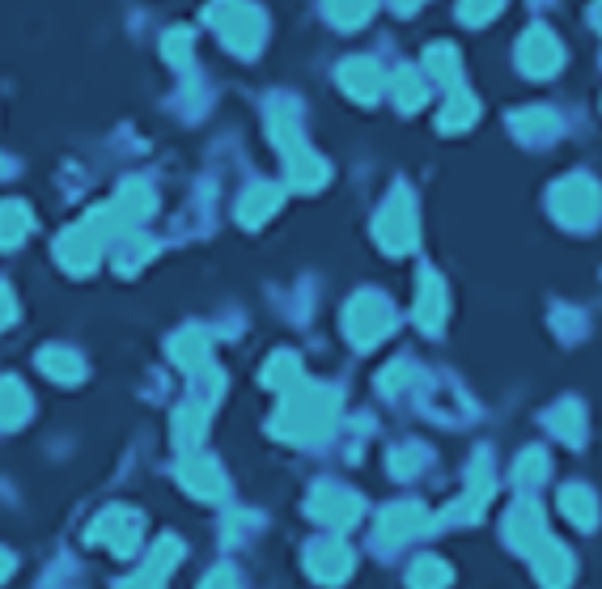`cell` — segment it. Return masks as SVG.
<instances>
[{
	"instance_id": "obj_1",
	"label": "cell",
	"mask_w": 602,
	"mask_h": 589,
	"mask_svg": "<svg viewBox=\"0 0 602 589\" xmlns=\"http://www.w3.org/2000/svg\"><path fill=\"white\" fill-rule=\"evenodd\" d=\"M339 399L336 390H323V386H293V395L285 399L280 416H276V433L289 437V441H323L331 425H336Z\"/></svg>"
},
{
	"instance_id": "obj_2",
	"label": "cell",
	"mask_w": 602,
	"mask_h": 589,
	"mask_svg": "<svg viewBox=\"0 0 602 589\" xmlns=\"http://www.w3.org/2000/svg\"><path fill=\"white\" fill-rule=\"evenodd\" d=\"M548 204H552V216L560 225L585 230V225H594L602 216V187L590 174H569V179H560L552 187Z\"/></svg>"
},
{
	"instance_id": "obj_3",
	"label": "cell",
	"mask_w": 602,
	"mask_h": 589,
	"mask_svg": "<svg viewBox=\"0 0 602 589\" xmlns=\"http://www.w3.org/2000/svg\"><path fill=\"white\" fill-rule=\"evenodd\" d=\"M390 327H395V309H390L386 297H378V293H361V297L348 302L344 331H348V339H353L357 348H374Z\"/></svg>"
},
{
	"instance_id": "obj_4",
	"label": "cell",
	"mask_w": 602,
	"mask_h": 589,
	"mask_svg": "<svg viewBox=\"0 0 602 589\" xmlns=\"http://www.w3.org/2000/svg\"><path fill=\"white\" fill-rule=\"evenodd\" d=\"M378 242L390 255H404L416 246V204H411L408 187H395V195H386L382 213H378Z\"/></svg>"
},
{
	"instance_id": "obj_5",
	"label": "cell",
	"mask_w": 602,
	"mask_h": 589,
	"mask_svg": "<svg viewBox=\"0 0 602 589\" xmlns=\"http://www.w3.org/2000/svg\"><path fill=\"white\" fill-rule=\"evenodd\" d=\"M213 22L225 34V43L234 51H242V55H251V51L259 48V39H264V18L251 4H242V0H229V4L213 9Z\"/></svg>"
},
{
	"instance_id": "obj_6",
	"label": "cell",
	"mask_w": 602,
	"mask_h": 589,
	"mask_svg": "<svg viewBox=\"0 0 602 589\" xmlns=\"http://www.w3.org/2000/svg\"><path fill=\"white\" fill-rule=\"evenodd\" d=\"M518 64L530 77H552L560 64H564V51H560V39H555L548 26H530L518 43Z\"/></svg>"
},
{
	"instance_id": "obj_7",
	"label": "cell",
	"mask_w": 602,
	"mask_h": 589,
	"mask_svg": "<svg viewBox=\"0 0 602 589\" xmlns=\"http://www.w3.org/2000/svg\"><path fill=\"white\" fill-rule=\"evenodd\" d=\"M506 539H509V547L522 551V556H530L539 542L548 539V521H543V509H539L534 500H518V505L509 509Z\"/></svg>"
},
{
	"instance_id": "obj_8",
	"label": "cell",
	"mask_w": 602,
	"mask_h": 589,
	"mask_svg": "<svg viewBox=\"0 0 602 589\" xmlns=\"http://www.w3.org/2000/svg\"><path fill=\"white\" fill-rule=\"evenodd\" d=\"M310 514L318 521H327V526H336V530H348L353 521L361 518V500L348 492V488L323 484V488H314L310 496Z\"/></svg>"
},
{
	"instance_id": "obj_9",
	"label": "cell",
	"mask_w": 602,
	"mask_h": 589,
	"mask_svg": "<svg viewBox=\"0 0 602 589\" xmlns=\"http://www.w3.org/2000/svg\"><path fill=\"white\" fill-rule=\"evenodd\" d=\"M492 500V471H488V454H476V463H471V479H467V496L450 505V514L446 521H476L483 514V505Z\"/></svg>"
},
{
	"instance_id": "obj_10",
	"label": "cell",
	"mask_w": 602,
	"mask_h": 589,
	"mask_svg": "<svg viewBox=\"0 0 602 589\" xmlns=\"http://www.w3.org/2000/svg\"><path fill=\"white\" fill-rule=\"evenodd\" d=\"M530 565H534V577L543 586H569L573 581V556L552 539H543L530 551Z\"/></svg>"
},
{
	"instance_id": "obj_11",
	"label": "cell",
	"mask_w": 602,
	"mask_h": 589,
	"mask_svg": "<svg viewBox=\"0 0 602 589\" xmlns=\"http://www.w3.org/2000/svg\"><path fill=\"white\" fill-rule=\"evenodd\" d=\"M416 323L425 331H441L446 327V284L437 272H425L420 276V288H416Z\"/></svg>"
},
{
	"instance_id": "obj_12",
	"label": "cell",
	"mask_w": 602,
	"mask_h": 589,
	"mask_svg": "<svg viewBox=\"0 0 602 589\" xmlns=\"http://www.w3.org/2000/svg\"><path fill=\"white\" fill-rule=\"evenodd\" d=\"M429 526V514L420 509V505H395V509H386L382 521H378V535H382V542H408L416 539L420 530Z\"/></svg>"
},
{
	"instance_id": "obj_13",
	"label": "cell",
	"mask_w": 602,
	"mask_h": 589,
	"mask_svg": "<svg viewBox=\"0 0 602 589\" xmlns=\"http://www.w3.org/2000/svg\"><path fill=\"white\" fill-rule=\"evenodd\" d=\"M306 560H310V572L318 577V581L339 586V581L348 577V568H353V551H348L344 542H314Z\"/></svg>"
},
{
	"instance_id": "obj_14",
	"label": "cell",
	"mask_w": 602,
	"mask_h": 589,
	"mask_svg": "<svg viewBox=\"0 0 602 589\" xmlns=\"http://www.w3.org/2000/svg\"><path fill=\"white\" fill-rule=\"evenodd\" d=\"M339 85L357 98V102H374V98L382 94L386 77L374 60H348V64L339 69Z\"/></svg>"
},
{
	"instance_id": "obj_15",
	"label": "cell",
	"mask_w": 602,
	"mask_h": 589,
	"mask_svg": "<svg viewBox=\"0 0 602 589\" xmlns=\"http://www.w3.org/2000/svg\"><path fill=\"white\" fill-rule=\"evenodd\" d=\"M509 128H513L522 141H548V136H555L560 119H555V111H548V106H527V111H513V115H509Z\"/></svg>"
},
{
	"instance_id": "obj_16",
	"label": "cell",
	"mask_w": 602,
	"mask_h": 589,
	"mask_svg": "<svg viewBox=\"0 0 602 589\" xmlns=\"http://www.w3.org/2000/svg\"><path fill=\"white\" fill-rule=\"evenodd\" d=\"M480 115V106H476V98L467 94L462 85H450V98H446V106H441V119H437V128L441 132H462V128H471Z\"/></svg>"
},
{
	"instance_id": "obj_17",
	"label": "cell",
	"mask_w": 602,
	"mask_h": 589,
	"mask_svg": "<svg viewBox=\"0 0 602 589\" xmlns=\"http://www.w3.org/2000/svg\"><path fill=\"white\" fill-rule=\"evenodd\" d=\"M560 509H564V518L581 526V530H590L594 521H599V500L590 488H581V484H569V488H560Z\"/></svg>"
},
{
	"instance_id": "obj_18",
	"label": "cell",
	"mask_w": 602,
	"mask_h": 589,
	"mask_svg": "<svg viewBox=\"0 0 602 589\" xmlns=\"http://www.w3.org/2000/svg\"><path fill=\"white\" fill-rule=\"evenodd\" d=\"M548 428H552L560 441H569V446H581V437H585V412H581V403L578 399L560 403L552 416H548Z\"/></svg>"
},
{
	"instance_id": "obj_19",
	"label": "cell",
	"mask_w": 602,
	"mask_h": 589,
	"mask_svg": "<svg viewBox=\"0 0 602 589\" xmlns=\"http://www.w3.org/2000/svg\"><path fill=\"white\" fill-rule=\"evenodd\" d=\"M390 98L399 102V111H416V106H425L429 85H425V77L416 69H399L390 77Z\"/></svg>"
},
{
	"instance_id": "obj_20",
	"label": "cell",
	"mask_w": 602,
	"mask_h": 589,
	"mask_svg": "<svg viewBox=\"0 0 602 589\" xmlns=\"http://www.w3.org/2000/svg\"><path fill=\"white\" fill-rule=\"evenodd\" d=\"M425 69L441 85H458V51L450 43H433V48L425 51Z\"/></svg>"
},
{
	"instance_id": "obj_21",
	"label": "cell",
	"mask_w": 602,
	"mask_h": 589,
	"mask_svg": "<svg viewBox=\"0 0 602 589\" xmlns=\"http://www.w3.org/2000/svg\"><path fill=\"white\" fill-rule=\"evenodd\" d=\"M276 204H280V191L276 187L246 191V200H242V221H246V225H259L267 213H276Z\"/></svg>"
},
{
	"instance_id": "obj_22",
	"label": "cell",
	"mask_w": 602,
	"mask_h": 589,
	"mask_svg": "<svg viewBox=\"0 0 602 589\" xmlns=\"http://www.w3.org/2000/svg\"><path fill=\"white\" fill-rule=\"evenodd\" d=\"M323 9L336 26H361L374 13V0H323Z\"/></svg>"
},
{
	"instance_id": "obj_23",
	"label": "cell",
	"mask_w": 602,
	"mask_h": 589,
	"mask_svg": "<svg viewBox=\"0 0 602 589\" xmlns=\"http://www.w3.org/2000/svg\"><path fill=\"white\" fill-rule=\"evenodd\" d=\"M513 479L522 484V488H534V484H543L548 479V454L543 449H527V454H518V463H513Z\"/></svg>"
},
{
	"instance_id": "obj_24",
	"label": "cell",
	"mask_w": 602,
	"mask_h": 589,
	"mask_svg": "<svg viewBox=\"0 0 602 589\" xmlns=\"http://www.w3.org/2000/svg\"><path fill=\"white\" fill-rule=\"evenodd\" d=\"M302 382V360L293 353H280L272 365H267V386H276V390H293Z\"/></svg>"
},
{
	"instance_id": "obj_25",
	"label": "cell",
	"mask_w": 602,
	"mask_h": 589,
	"mask_svg": "<svg viewBox=\"0 0 602 589\" xmlns=\"http://www.w3.org/2000/svg\"><path fill=\"white\" fill-rule=\"evenodd\" d=\"M408 581L411 586H450V565L437 560V556H425V560L411 565Z\"/></svg>"
},
{
	"instance_id": "obj_26",
	"label": "cell",
	"mask_w": 602,
	"mask_h": 589,
	"mask_svg": "<svg viewBox=\"0 0 602 589\" xmlns=\"http://www.w3.org/2000/svg\"><path fill=\"white\" fill-rule=\"evenodd\" d=\"M501 9H506V0H458V18H462L467 26L492 22Z\"/></svg>"
},
{
	"instance_id": "obj_27",
	"label": "cell",
	"mask_w": 602,
	"mask_h": 589,
	"mask_svg": "<svg viewBox=\"0 0 602 589\" xmlns=\"http://www.w3.org/2000/svg\"><path fill=\"white\" fill-rule=\"evenodd\" d=\"M425 449L420 446H399V449H390V458H386V467H390V475H399V479H408L416 467H425Z\"/></svg>"
},
{
	"instance_id": "obj_28",
	"label": "cell",
	"mask_w": 602,
	"mask_h": 589,
	"mask_svg": "<svg viewBox=\"0 0 602 589\" xmlns=\"http://www.w3.org/2000/svg\"><path fill=\"white\" fill-rule=\"evenodd\" d=\"M411 365L408 360H399V365H395V369H386V377H382V390H404V386H408L411 382Z\"/></svg>"
},
{
	"instance_id": "obj_29",
	"label": "cell",
	"mask_w": 602,
	"mask_h": 589,
	"mask_svg": "<svg viewBox=\"0 0 602 589\" xmlns=\"http://www.w3.org/2000/svg\"><path fill=\"white\" fill-rule=\"evenodd\" d=\"M390 4H395V13H416L425 0H390Z\"/></svg>"
},
{
	"instance_id": "obj_30",
	"label": "cell",
	"mask_w": 602,
	"mask_h": 589,
	"mask_svg": "<svg viewBox=\"0 0 602 589\" xmlns=\"http://www.w3.org/2000/svg\"><path fill=\"white\" fill-rule=\"evenodd\" d=\"M594 26H599V30H602V0H599V4H594Z\"/></svg>"
}]
</instances>
